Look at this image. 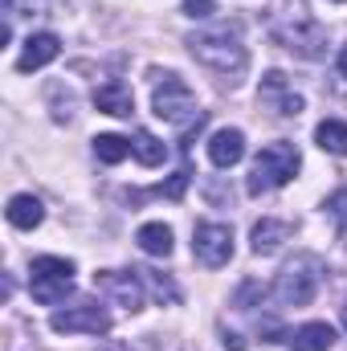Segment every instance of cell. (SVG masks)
I'll list each match as a JSON object with an SVG mask.
<instances>
[{
    "instance_id": "19",
    "label": "cell",
    "mask_w": 347,
    "mask_h": 351,
    "mask_svg": "<svg viewBox=\"0 0 347 351\" xmlns=\"http://www.w3.org/2000/svg\"><path fill=\"white\" fill-rule=\"evenodd\" d=\"M315 143H319L323 152H331V156H347V123L323 119V123L315 127Z\"/></svg>"
},
{
    "instance_id": "29",
    "label": "cell",
    "mask_w": 347,
    "mask_h": 351,
    "mask_svg": "<svg viewBox=\"0 0 347 351\" xmlns=\"http://www.w3.org/2000/svg\"><path fill=\"white\" fill-rule=\"evenodd\" d=\"M331 4H344V0H331Z\"/></svg>"
},
{
    "instance_id": "18",
    "label": "cell",
    "mask_w": 347,
    "mask_h": 351,
    "mask_svg": "<svg viewBox=\"0 0 347 351\" xmlns=\"http://www.w3.org/2000/svg\"><path fill=\"white\" fill-rule=\"evenodd\" d=\"M131 156H135L143 168H160V164L168 160V147H164L152 131H135V139H131Z\"/></svg>"
},
{
    "instance_id": "13",
    "label": "cell",
    "mask_w": 347,
    "mask_h": 351,
    "mask_svg": "<svg viewBox=\"0 0 347 351\" xmlns=\"http://www.w3.org/2000/svg\"><path fill=\"white\" fill-rule=\"evenodd\" d=\"M94 106H98L102 114H115V119H127V114L135 110V98H131V86H127V82H119V78H110V82H102V86L94 90Z\"/></svg>"
},
{
    "instance_id": "15",
    "label": "cell",
    "mask_w": 347,
    "mask_h": 351,
    "mask_svg": "<svg viewBox=\"0 0 347 351\" xmlns=\"http://www.w3.org/2000/svg\"><path fill=\"white\" fill-rule=\"evenodd\" d=\"M286 343H290V351H331L335 348V327L331 323H302Z\"/></svg>"
},
{
    "instance_id": "10",
    "label": "cell",
    "mask_w": 347,
    "mask_h": 351,
    "mask_svg": "<svg viewBox=\"0 0 347 351\" xmlns=\"http://www.w3.org/2000/svg\"><path fill=\"white\" fill-rule=\"evenodd\" d=\"M261 106H270V110H278V114H286V119H294V114H302V94H294L290 82H286V74H278V70H270L265 78H261V90H258Z\"/></svg>"
},
{
    "instance_id": "20",
    "label": "cell",
    "mask_w": 347,
    "mask_h": 351,
    "mask_svg": "<svg viewBox=\"0 0 347 351\" xmlns=\"http://www.w3.org/2000/svg\"><path fill=\"white\" fill-rule=\"evenodd\" d=\"M94 156L102 164H123L131 156V139H123V135H94Z\"/></svg>"
},
{
    "instance_id": "16",
    "label": "cell",
    "mask_w": 347,
    "mask_h": 351,
    "mask_svg": "<svg viewBox=\"0 0 347 351\" xmlns=\"http://www.w3.org/2000/svg\"><path fill=\"white\" fill-rule=\"evenodd\" d=\"M41 221H45V208H41L37 196L21 192V196L8 200V225H16V229H37Z\"/></svg>"
},
{
    "instance_id": "23",
    "label": "cell",
    "mask_w": 347,
    "mask_h": 351,
    "mask_svg": "<svg viewBox=\"0 0 347 351\" xmlns=\"http://www.w3.org/2000/svg\"><path fill=\"white\" fill-rule=\"evenodd\" d=\"M147 274H152V269H147ZM152 286H156L160 302H164V298H168V302H176V298H180V294H176V286L168 282V278H164V274H152Z\"/></svg>"
},
{
    "instance_id": "17",
    "label": "cell",
    "mask_w": 347,
    "mask_h": 351,
    "mask_svg": "<svg viewBox=\"0 0 347 351\" xmlns=\"http://www.w3.org/2000/svg\"><path fill=\"white\" fill-rule=\"evenodd\" d=\"M135 241H139V250L152 254V258H168V254H172V229H168L164 221L143 225V229L135 233Z\"/></svg>"
},
{
    "instance_id": "24",
    "label": "cell",
    "mask_w": 347,
    "mask_h": 351,
    "mask_svg": "<svg viewBox=\"0 0 347 351\" xmlns=\"http://www.w3.org/2000/svg\"><path fill=\"white\" fill-rule=\"evenodd\" d=\"M45 4H49V0H8V8H12V12H25V16H33V8L45 12Z\"/></svg>"
},
{
    "instance_id": "21",
    "label": "cell",
    "mask_w": 347,
    "mask_h": 351,
    "mask_svg": "<svg viewBox=\"0 0 347 351\" xmlns=\"http://www.w3.org/2000/svg\"><path fill=\"white\" fill-rule=\"evenodd\" d=\"M213 12H217L213 0H184V16H192V21H204V16H213Z\"/></svg>"
},
{
    "instance_id": "25",
    "label": "cell",
    "mask_w": 347,
    "mask_h": 351,
    "mask_svg": "<svg viewBox=\"0 0 347 351\" xmlns=\"http://www.w3.org/2000/svg\"><path fill=\"white\" fill-rule=\"evenodd\" d=\"M327 208H331V213H335V217H339V221L347 225V188H339V192L327 200Z\"/></svg>"
},
{
    "instance_id": "4",
    "label": "cell",
    "mask_w": 347,
    "mask_h": 351,
    "mask_svg": "<svg viewBox=\"0 0 347 351\" xmlns=\"http://www.w3.org/2000/svg\"><path fill=\"white\" fill-rule=\"evenodd\" d=\"M319 278H323V265L315 254H298L294 262H286L278 269V282H274V294L282 306H307L319 290Z\"/></svg>"
},
{
    "instance_id": "2",
    "label": "cell",
    "mask_w": 347,
    "mask_h": 351,
    "mask_svg": "<svg viewBox=\"0 0 347 351\" xmlns=\"http://www.w3.org/2000/svg\"><path fill=\"white\" fill-rule=\"evenodd\" d=\"M298 168H302V156H298L294 143H286V139L265 143V147L258 152V160H254V172H250V184H246V188H250V196L274 192V188L290 184Z\"/></svg>"
},
{
    "instance_id": "6",
    "label": "cell",
    "mask_w": 347,
    "mask_h": 351,
    "mask_svg": "<svg viewBox=\"0 0 347 351\" xmlns=\"http://www.w3.org/2000/svg\"><path fill=\"white\" fill-rule=\"evenodd\" d=\"M29 290L41 306L62 302L74 290V262L70 258H37L29 265Z\"/></svg>"
},
{
    "instance_id": "28",
    "label": "cell",
    "mask_w": 347,
    "mask_h": 351,
    "mask_svg": "<svg viewBox=\"0 0 347 351\" xmlns=\"http://www.w3.org/2000/svg\"><path fill=\"white\" fill-rule=\"evenodd\" d=\"M339 319H344V331H347V302L339 306Z\"/></svg>"
},
{
    "instance_id": "9",
    "label": "cell",
    "mask_w": 347,
    "mask_h": 351,
    "mask_svg": "<svg viewBox=\"0 0 347 351\" xmlns=\"http://www.w3.org/2000/svg\"><path fill=\"white\" fill-rule=\"evenodd\" d=\"M49 327H53L58 335H106V331H110V315H106L98 302H78V306L53 311Z\"/></svg>"
},
{
    "instance_id": "5",
    "label": "cell",
    "mask_w": 347,
    "mask_h": 351,
    "mask_svg": "<svg viewBox=\"0 0 347 351\" xmlns=\"http://www.w3.org/2000/svg\"><path fill=\"white\" fill-rule=\"evenodd\" d=\"M274 37H278L290 53H298V58H307V62H315V58L327 53V33H323V25H319L315 16H307L302 8L286 12V16L274 25Z\"/></svg>"
},
{
    "instance_id": "8",
    "label": "cell",
    "mask_w": 347,
    "mask_h": 351,
    "mask_svg": "<svg viewBox=\"0 0 347 351\" xmlns=\"http://www.w3.org/2000/svg\"><path fill=\"white\" fill-rule=\"evenodd\" d=\"M94 290L102 298H110L115 306L131 311V315L143 311V282H139L135 269H98L94 274Z\"/></svg>"
},
{
    "instance_id": "11",
    "label": "cell",
    "mask_w": 347,
    "mask_h": 351,
    "mask_svg": "<svg viewBox=\"0 0 347 351\" xmlns=\"http://www.w3.org/2000/svg\"><path fill=\"white\" fill-rule=\"evenodd\" d=\"M58 53H62V41H58L53 33H33V37L25 41V49H21V58H16V70H21V74H33V70L49 66Z\"/></svg>"
},
{
    "instance_id": "7",
    "label": "cell",
    "mask_w": 347,
    "mask_h": 351,
    "mask_svg": "<svg viewBox=\"0 0 347 351\" xmlns=\"http://www.w3.org/2000/svg\"><path fill=\"white\" fill-rule=\"evenodd\" d=\"M192 254H196V262L208 265V269L229 265V258H233V229L221 225V221H200L192 229Z\"/></svg>"
},
{
    "instance_id": "22",
    "label": "cell",
    "mask_w": 347,
    "mask_h": 351,
    "mask_svg": "<svg viewBox=\"0 0 347 351\" xmlns=\"http://www.w3.org/2000/svg\"><path fill=\"white\" fill-rule=\"evenodd\" d=\"M188 168H180V172L172 176V180H168V184H164V188H160V192H168V196H172V200H180V196H184V188H188Z\"/></svg>"
},
{
    "instance_id": "14",
    "label": "cell",
    "mask_w": 347,
    "mask_h": 351,
    "mask_svg": "<svg viewBox=\"0 0 347 351\" xmlns=\"http://www.w3.org/2000/svg\"><path fill=\"white\" fill-rule=\"evenodd\" d=\"M294 237V225L290 221H274V217H265L254 225V233H250V245H254V254H274V250H282L286 241Z\"/></svg>"
},
{
    "instance_id": "3",
    "label": "cell",
    "mask_w": 347,
    "mask_h": 351,
    "mask_svg": "<svg viewBox=\"0 0 347 351\" xmlns=\"http://www.w3.org/2000/svg\"><path fill=\"white\" fill-rule=\"evenodd\" d=\"M152 110H156L164 123L184 127V131L204 123V110L196 106L192 86H188L184 78H176V74H164V82H156V90H152Z\"/></svg>"
},
{
    "instance_id": "27",
    "label": "cell",
    "mask_w": 347,
    "mask_h": 351,
    "mask_svg": "<svg viewBox=\"0 0 347 351\" xmlns=\"http://www.w3.org/2000/svg\"><path fill=\"white\" fill-rule=\"evenodd\" d=\"M335 66H339V74H344V78H347V45H344V49H339V58H335Z\"/></svg>"
},
{
    "instance_id": "1",
    "label": "cell",
    "mask_w": 347,
    "mask_h": 351,
    "mask_svg": "<svg viewBox=\"0 0 347 351\" xmlns=\"http://www.w3.org/2000/svg\"><path fill=\"white\" fill-rule=\"evenodd\" d=\"M188 49H192V58H196L200 66H208L213 74H221L229 86H237V82H241V74L250 70V53H246L241 37H237V33H229V29L192 33V37H188Z\"/></svg>"
},
{
    "instance_id": "12",
    "label": "cell",
    "mask_w": 347,
    "mask_h": 351,
    "mask_svg": "<svg viewBox=\"0 0 347 351\" xmlns=\"http://www.w3.org/2000/svg\"><path fill=\"white\" fill-rule=\"evenodd\" d=\"M241 156H246V135H241L237 127L213 131V139H208V160H213V168H233V164H241Z\"/></svg>"
},
{
    "instance_id": "26",
    "label": "cell",
    "mask_w": 347,
    "mask_h": 351,
    "mask_svg": "<svg viewBox=\"0 0 347 351\" xmlns=\"http://www.w3.org/2000/svg\"><path fill=\"white\" fill-rule=\"evenodd\" d=\"M225 348H229V351H246V339H241V335H233V331H225Z\"/></svg>"
}]
</instances>
